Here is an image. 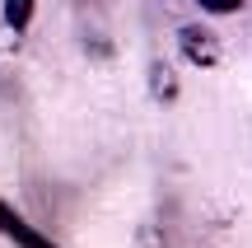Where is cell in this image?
<instances>
[{
  "label": "cell",
  "mask_w": 252,
  "mask_h": 248,
  "mask_svg": "<svg viewBox=\"0 0 252 248\" xmlns=\"http://www.w3.org/2000/svg\"><path fill=\"white\" fill-rule=\"evenodd\" d=\"M150 89H154V99H178V75H173V66H154L150 71Z\"/></svg>",
  "instance_id": "7a4b0ae2"
},
{
  "label": "cell",
  "mask_w": 252,
  "mask_h": 248,
  "mask_svg": "<svg viewBox=\"0 0 252 248\" xmlns=\"http://www.w3.org/2000/svg\"><path fill=\"white\" fill-rule=\"evenodd\" d=\"M178 42H182V52H187V61H196V66H215L220 56H224L220 33H215V28H201V24H187L178 33Z\"/></svg>",
  "instance_id": "6da1fadb"
},
{
  "label": "cell",
  "mask_w": 252,
  "mask_h": 248,
  "mask_svg": "<svg viewBox=\"0 0 252 248\" xmlns=\"http://www.w3.org/2000/svg\"><path fill=\"white\" fill-rule=\"evenodd\" d=\"M201 5H206V9H215V14H234L243 0H201Z\"/></svg>",
  "instance_id": "3957f363"
},
{
  "label": "cell",
  "mask_w": 252,
  "mask_h": 248,
  "mask_svg": "<svg viewBox=\"0 0 252 248\" xmlns=\"http://www.w3.org/2000/svg\"><path fill=\"white\" fill-rule=\"evenodd\" d=\"M9 19H19V24H24V19H28V0H9Z\"/></svg>",
  "instance_id": "277c9868"
}]
</instances>
